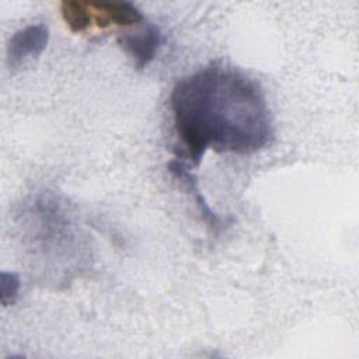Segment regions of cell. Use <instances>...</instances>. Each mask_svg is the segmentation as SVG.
<instances>
[{
  "label": "cell",
  "instance_id": "obj_1",
  "mask_svg": "<svg viewBox=\"0 0 359 359\" xmlns=\"http://www.w3.org/2000/svg\"><path fill=\"white\" fill-rule=\"evenodd\" d=\"M170 108L180 156L195 167L208 150L252 154L273 136L262 88L231 66L212 63L178 80Z\"/></svg>",
  "mask_w": 359,
  "mask_h": 359
},
{
  "label": "cell",
  "instance_id": "obj_2",
  "mask_svg": "<svg viewBox=\"0 0 359 359\" xmlns=\"http://www.w3.org/2000/svg\"><path fill=\"white\" fill-rule=\"evenodd\" d=\"M161 42L163 34L153 22H144L136 31L122 32L118 36L119 46L133 60L137 69H144L154 60Z\"/></svg>",
  "mask_w": 359,
  "mask_h": 359
},
{
  "label": "cell",
  "instance_id": "obj_3",
  "mask_svg": "<svg viewBox=\"0 0 359 359\" xmlns=\"http://www.w3.org/2000/svg\"><path fill=\"white\" fill-rule=\"evenodd\" d=\"M49 41V28L45 24H31L15 31L7 45V65L15 69L28 59L42 55Z\"/></svg>",
  "mask_w": 359,
  "mask_h": 359
},
{
  "label": "cell",
  "instance_id": "obj_4",
  "mask_svg": "<svg viewBox=\"0 0 359 359\" xmlns=\"http://www.w3.org/2000/svg\"><path fill=\"white\" fill-rule=\"evenodd\" d=\"M91 15V22L98 28L109 25H139L143 22V15L139 8L129 1H87Z\"/></svg>",
  "mask_w": 359,
  "mask_h": 359
},
{
  "label": "cell",
  "instance_id": "obj_5",
  "mask_svg": "<svg viewBox=\"0 0 359 359\" xmlns=\"http://www.w3.org/2000/svg\"><path fill=\"white\" fill-rule=\"evenodd\" d=\"M167 168L171 172V175L184 185V188L189 192V195H192L201 215L203 216V220L210 227H213V230H217L222 226L220 217L209 208L208 202L205 201V198L202 195V191L199 189V182H198L196 177L192 174V171L189 170L188 164L180 158H174L168 163Z\"/></svg>",
  "mask_w": 359,
  "mask_h": 359
},
{
  "label": "cell",
  "instance_id": "obj_6",
  "mask_svg": "<svg viewBox=\"0 0 359 359\" xmlns=\"http://www.w3.org/2000/svg\"><path fill=\"white\" fill-rule=\"evenodd\" d=\"M60 13L73 32H83L93 25L87 1L65 0L60 4Z\"/></svg>",
  "mask_w": 359,
  "mask_h": 359
},
{
  "label": "cell",
  "instance_id": "obj_7",
  "mask_svg": "<svg viewBox=\"0 0 359 359\" xmlns=\"http://www.w3.org/2000/svg\"><path fill=\"white\" fill-rule=\"evenodd\" d=\"M21 289V279L18 273L1 271L0 273V302L4 307L17 302Z\"/></svg>",
  "mask_w": 359,
  "mask_h": 359
}]
</instances>
